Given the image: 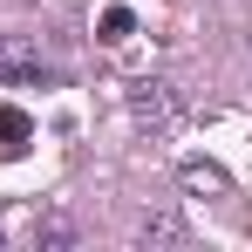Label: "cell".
Wrapping results in <instances>:
<instances>
[{
  "instance_id": "3957f363",
  "label": "cell",
  "mask_w": 252,
  "mask_h": 252,
  "mask_svg": "<svg viewBox=\"0 0 252 252\" xmlns=\"http://www.w3.org/2000/svg\"><path fill=\"white\" fill-rule=\"evenodd\" d=\"M34 239H41V252H68L75 246V218L68 211H48L41 225H34Z\"/></svg>"
},
{
  "instance_id": "5b68a950",
  "label": "cell",
  "mask_w": 252,
  "mask_h": 252,
  "mask_svg": "<svg viewBox=\"0 0 252 252\" xmlns=\"http://www.w3.org/2000/svg\"><path fill=\"white\" fill-rule=\"evenodd\" d=\"M129 34H136V14H129V7H102V21H95V41H129Z\"/></svg>"
},
{
  "instance_id": "6da1fadb",
  "label": "cell",
  "mask_w": 252,
  "mask_h": 252,
  "mask_svg": "<svg viewBox=\"0 0 252 252\" xmlns=\"http://www.w3.org/2000/svg\"><path fill=\"white\" fill-rule=\"evenodd\" d=\"M129 116L143 129H164L170 116H177V89L157 82V75H143V82H129Z\"/></svg>"
},
{
  "instance_id": "7a4b0ae2",
  "label": "cell",
  "mask_w": 252,
  "mask_h": 252,
  "mask_svg": "<svg viewBox=\"0 0 252 252\" xmlns=\"http://www.w3.org/2000/svg\"><path fill=\"white\" fill-rule=\"evenodd\" d=\"M177 239H184V218L177 211H150L136 225V246H177Z\"/></svg>"
},
{
  "instance_id": "277c9868",
  "label": "cell",
  "mask_w": 252,
  "mask_h": 252,
  "mask_svg": "<svg viewBox=\"0 0 252 252\" xmlns=\"http://www.w3.org/2000/svg\"><path fill=\"white\" fill-rule=\"evenodd\" d=\"M28 136H34V123H28V109L0 102V150H28Z\"/></svg>"
},
{
  "instance_id": "8992f818",
  "label": "cell",
  "mask_w": 252,
  "mask_h": 252,
  "mask_svg": "<svg viewBox=\"0 0 252 252\" xmlns=\"http://www.w3.org/2000/svg\"><path fill=\"white\" fill-rule=\"evenodd\" d=\"M184 184L191 191H225V170L218 164H184Z\"/></svg>"
}]
</instances>
